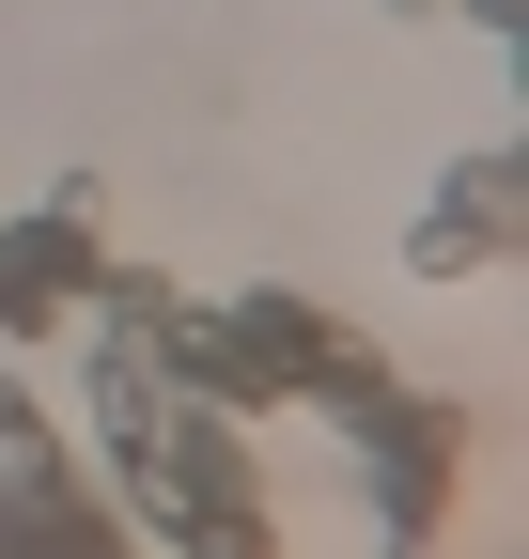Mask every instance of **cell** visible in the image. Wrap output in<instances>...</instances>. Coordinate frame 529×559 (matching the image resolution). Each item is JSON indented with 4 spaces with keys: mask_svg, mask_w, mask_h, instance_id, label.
I'll use <instances>...</instances> for the list:
<instances>
[{
    "mask_svg": "<svg viewBox=\"0 0 529 559\" xmlns=\"http://www.w3.org/2000/svg\"><path fill=\"white\" fill-rule=\"evenodd\" d=\"M94 280H109V249H94V187L62 171V187H47V218H0V326H16V342L79 326V311H94Z\"/></svg>",
    "mask_w": 529,
    "mask_h": 559,
    "instance_id": "1",
    "label": "cell"
},
{
    "mask_svg": "<svg viewBox=\"0 0 529 559\" xmlns=\"http://www.w3.org/2000/svg\"><path fill=\"white\" fill-rule=\"evenodd\" d=\"M514 249H529V171L514 156H468V171L436 187V218L405 234L421 280H468V264H514Z\"/></svg>",
    "mask_w": 529,
    "mask_h": 559,
    "instance_id": "2",
    "label": "cell"
},
{
    "mask_svg": "<svg viewBox=\"0 0 529 559\" xmlns=\"http://www.w3.org/2000/svg\"><path fill=\"white\" fill-rule=\"evenodd\" d=\"M451 16H468V32H498V47H514V16H529V0H451Z\"/></svg>",
    "mask_w": 529,
    "mask_h": 559,
    "instance_id": "3",
    "label": "cell"
},
{
    "mask_svg": "<svg viewBox=\"0 0 529 559\" xmlns=\"http://www.w3.org/2000/svg\"><path fill=\"white\" fill-rule=\"evenodd\" d=\"M389 16H436V0H389Z\"/></svg>",
    "mask_w": 529,
    "mask_h": 559,
    "instance_id": "4",
    "label": "cell"
}]
</instances>
